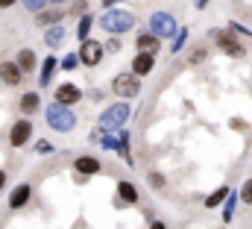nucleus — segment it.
<instances>
[{"mask_svg":"<svg viewBox=\"0 0 252 229\" xmlns=\"http://www.w3.org/2000/svg\"><path fill=\"white\" fill-rule=\"evenodd\" d=\"M176 21H173V15H167V12H156L153 18H150V33L156 36V38H173L176 36Z\"/></svg>","mask_w":252,"mask_h":229,"instance_id":"nucleus-3","label":"nucleus"},{"mask_svg":"<svg viewBox=\"0 0 252 229\" xmlns=\"http://www.w3.org/2000/svg\"><path fill=\"white\" fill-rule=\"evenodd\" d=\"M217 44L229 53V56H244V47L238 44V38L232 33H217Z\"/></svg>","mask_w":252,"mask_h":229,"instance_id":"nucleus-12","label":"nucleus"},{"mask_svg":"<svg viewBox=\"0 0 252 229\" xmlns=\"http://www.w3.org/2000/svg\"><path fill=\"white\" fill-rule=\"evenodd\" d=\"M241 200H244V203H252V179L244 182V188H241Z\"/></svg>","mask_w":252,"mask_h":229,"instance_id":"nucleus-26","label":"nucleus"},{"mask_svg":"<svg viewBox=\"0 0 252 229\" xmlns=\"http://www.w3.org/2000/svg\"><path fill=\"white\" fill-rule=\"evenodd\" d=\"M100 24H103V30H106V33L118 36V33H126V30H132V27H135V18H132L129 12H121V9H109V12L100 18Z\"/></svg>","mask_w":252,"mask_h":229,"instance_id":"nucleus-2","label":"nucleus"},{"mask_svg":"<svg viewBox=\"0 0 252 229\" xmlns=\"http://www.w3.org/2000/svg\"><path fill=\"white\" fill-rule=\"evenodd\" d=\"M118 194L124 197V203H135V200H138V191H135L132 182H121V185H118Z\"/></svg>","mask_w":252,"mask_h":229,"instance_id":"nucleus-20","label":"nucleus"},{"mask_svg":"<svg viewBox=\"0 0 252 229\" xmlns=\"http://www.w3.org/2000/svg\"><path fill=\"white\" fill-rule=\"evenodd\" d=\"M76 62H79V56H67L62 62V68H64V71H70V68H76Z\"/></svg>","mask_w":252,"mask_h":229,"instance_id":"nucleus-27","label":"nucleus"},{"mask_svg":"<svg viewBox=\"0 0 252 229\" xmlns=\"http://www.w3.org/2000/svg\"><path fill=\"white\" fill-rule=\"evenodd\" d=\"M126 117H129V106L126 103H118V106H109L103 117H100V123H103V129H118V126H124Z\"/></svg>","mask_w":252,"mask_h":229,"instance_id":"nucleus-7","label":"nucleus"},{"mask_svg":"<svg viewBox=\"0 0 252 229\" xmlns=\"http://www.w3.org/2000/svg\"><path fill=\"white\" fill-rule=\"evenodd\" d=\"M44 41H47L50 47H59V44L64 41V30L62 27H50V30L44 33Z\"/></svg>","mask_w":252,"mask_h":229,"instance_id":"nucleus-19","label":"nucleus"},{"mask_svg":"<svg viewBox=\"0 0 252 229\" xmlns=\"http://www.w3.org/2000/svg\"><path fill=\"white\" fill-rule=\"evenodd\" d=\"M21 3H24L30 12H35V15H38V12H44V6H47V0H21Z\"/></svg>","mask_w":252,"mask_h":229,"instance_id":"nucleus-23","label":"nucleus"},{"mask_svg":"<svg viewBox=\"0 0 252 229\" xmlns=\"http://www.w3.org/2000/svg\"><path fill=\"white\" fill-rule=\"evenodd\" d=\"M47 3H64V0H47Z\"/></svg>","mask_w":252,"mask_h":229,"instance_id":"nucleus-34","label":"nucleus"},{"mask_svg":"<svg viewBox=\"0 0 252 229\" xmlns=\"http://www.w3.org/2000/svg\"><path fill=\"white\" fill-rule=\"evenodd\" d=\"M53 71H56V56H47V59H44V65H41V76H38V85H41V88H47V85H50Z\"/></svg>","mask_w":252,"mask_h":229,"instance_id":"nucleus-18","label":"nucleus"},{"mask_svg":"<svg viewBox=\"0 0 252 229\" xmlns=\"http://www.w3.org/2000/svg\"><path fill=\"white\" fill-rule=\"evenodd\" d=\"M64 18V9H44V12H38L35 15V21H38V27H59V21Z\"/></svg>","mask_w":252,"mask_h":229,"instance_id":"nucleus-13","label":"nucleus"},{"mask_svg":"<svg viewBox=\"0 0 252 229\" xmlns=\"http://www.w3.org/2000/svg\"><path fill=\"white\" fill-rule=\"evenodd\" d=\"M153 65H156V59H153V56L138 53V56L132 59V74H135V76H147V74L153 71Z\"/></svg>","mask_w":252,"mask_h":229,"instance_id":"nucleus-15","label":"nucleus"},{"mask_svg":"<svg viewBox=\"0 0 252 229\" xmlns=\"http://www.w3.org/2000/svg\"><path fill=\"white\" fill-rule=\"evenodd\" d=\"M44 114H47L50 129H56V132H70L76 126V114L70 112L67 106H62V103H50Z\"/></svg>","mask_w":252,"mask_h":229,"instance_id":"nucleus-1","label":"nucleus"},{"mask_svg":"<svg viewBox=\"0 0 252 229\" xmlns=\"http://www.w3.org/2000/svg\"><path fill=\"white\" fill-rule=\"evenodd\" d=\"M30 197H32V185H30V182H21V185H15V191L9 194V209H12V212L24 209V206L30 203Z\"/></svg>","mask_w":252,"mask_h":229,"instance_id":"nucleus-8","label":"nucleus"},{"mask_svg":"<svg viewBox=\"0 0 252 229\" xmlns=\"http://www.w3.org/2000/svg\"><path fill=\"white\" fill-rule=\"evenodd\" d=\"M226 197H229V188H220V191H214V194L205 200V206H208V209H214V206H220Z\"/></svg>","mask_w":252,"mask_h":229,"instance_id":"nucleus-21","label":"nucleus"},{"mask_svg":"<svg viewBox=\"0 0 252 229\" xmlns=\"http://www.w3.org/2000/svg\"><path fill=\"white\" fill-rule=\"evenodd\" d=\"M30 138H32V120H30V117L15 120L12 129H9V144H12V147H24Z\"/></svg>","mask_w":252,"mask_h":229,"instance_id":"nucleus-6","label":"nucleus"},{"mask_svg":"<svg viewBox=\"0 0 252 229\" xmlns=\"http://www.w3.org/2000/svg\"><path fill=\"white\" fill-rule=\"evenodd\" d=\"M112 88H115L118 97H138V91H141V79H138L135 74H118V76L112 79Z\"/></svg>","mask_w":252,"mask_h":229,"instance_id":"nucleus-4","label":"nucleus"},{"mask_svg":"<svg viewBox=\"0 0 252 229\" xmlns=\"http://www.w3.org/2000/svg\"><path fill=\"white\" fill-rule=\"evenodd\" d=\"M232 215H235V194L226 200V212H223V221L229 224V221H232Z\"/></svg>","mask_w":252,"mask_h":229,"instance_id":"nucleus-25","label":"nucleus"},{"mask_svg":"<svg viewBox=\"0 0 252 229\" xmlns=\"http://www.w3.org/2000/svg\"><path fill=\"white\" fill-rule=\"evenodd\" d=\"M135 47H138V53H147V56H153V53L161 47V38H156L153 33H144V36H138Z\"/></svg>","mask_w":252,"mask_h":229,"instance_id":"nucleus-11","label":"nucleus"},{"mask_svg":"<svg viewBox=\"0 0 252 229\" xmlns=\"http://www.w3.org/2000/svg\"><path fill=\"white\" fill-rule=\"evenodd\" d=\"M6 188V171H0V191Z\"/></svg>","mask_w":252,"mask_h":229,"instance_id":"nucleus-32","label":"nucleus"},{"mask_svg":"<svg viewBox=\"0 0 252 229\" xmlns=\"http://www.w3.org/2000/svg\"><path fill=\"white\" fill-rule=\"evenodd\" d=\"M82 100V91L73 85V82H62L59 88H56V103H62V106H73V103H79Z\"/></svg>","mask_w":252,"mask_h":229,"instance_id":"nucleus-9","label":"nucleus"},{"mask_svg":"<svg viewBox=\"0 0 252 229\" xmlns=\"http://www.w3.org/2000/svg\"><path fill=\"white\" fill-rule=\"evenodd\" d=\"M150 229H167V227H164L161 221H156V224H153V227H150Z\"/></svg>","mask_w":252,"mask_h":229,"instance_id":"nucleus-33","label":"nucleus"},{"mask_svg":"<svg viewBox=\"0 0 252 229\" xmlns=\"http://www.w3.org/2000/svg\"><path fill=\"white\" fill-rule=\"evenodd\" d=\"M112 3H115V0H106V6H112Z\"/></svg>","mask_w":252,"mask_h":229,"instance_id":"nucleus-35","label":"nucleus"},{"mask_svg":"<svg viewBox=\"0 0 252 229\" xmlns=\"http://www.w3.org/2000/svg\"><path fill=\"white\" fill-rule=\"evenodd\" d=\"M73 171H79L82 176H91V173L100 171V162H97V159H91V156H79V159L73 162Z\"/></svg>","mask_w":252,"mask_h":229,"instance_id":"nucleus-17","label":"nucleus"},{"mask_svg":"<svg viewBox=\"0 0 252 229\" xmlns=\"http://www.w3.org/2000/svg\"><path fill=\"white\" fill-rule=\"evenodd\" d=\"M18 0H0V9H9V6H15Z\"/></svg>","mask_w":252,"mask_h":229,"instance_id":"nucleus-31","label":"nucleus"},{"mask_svg":"<svg viewBox=\"0 0 252 229\" xmlns=\"http://www.w3.org/2000/svg\"><path fill=\"white\" fill-rule=\"evenodd\" d=\"M85 6H88L85 0H76V3H73V12H76V15H85Z\"/></svg>","mask_w":252,"mask_h":229,"instance_id":"nucleus-28","label":"nucleus"},{"mask_svg":"<svg viewBox=\"0 0 252 229\" xmlns=\"http://www.w3.org/2000/svg\"><path fill=\"white\" fill-rule=\"evenodd\" d=\"M91 15H82V21H79V30H76V36L82 38V41H88V30H91Z\"/></svg>","mask_w":252,"mask_h":229,"instance_id":"nucleus-22","label":"nucleus"},{"mask_svg":"<svg viewBox=\"0 0 252 229\" xmlns=\"http://www.w3.org/2000/svg\"><path fill=\"white\" fill-rule=\"evenodd\" d=\"M109 50H112V53H115V50H121V41H118V38H112V41H109Z\"/></svg>","mask_w":252,"mask_h":229,"instance_id":"nucleus-30","label":"nucleus"},{"mask_svg":"<svg viewBox=\"0 0 252 229\" xmlns=\"http://www.w3.org/2000/svg\"><path fill=\"white\" fill-rule=\"evenodd\" d=\"M35 153H41V156H47V153H53V144H50L47 138H41V141H35Z\"/></svg>","mask_w":252,"mask_h":229,"instance_id":"nucleus-24","label":"nucleus"},{"mask_svg":"<svg viewBox=\"0 0 252 229\" xmlns=\"http://www.w3.org/2000/svg\"><path fill=\"white\" fill-rule=\"evenodd\" d=\"M185 38H188V33H179V38H176V44H173V50H179V47L185 44Z\"/></svg>","mask_w":252,"mask_h":229,"instance_id":"nucleus-29","label":"nucleus"},{"mask_svg":"<svg viewBox=\"0 0 252 229\" xmlns=\"http://www.w3.org/2000/svg\"><path fill=\"white\" fill-rule=\"evenodd\" d=\"M21 79H24V74H21V68L15 62H0V82L3 85L15 88V85H21Z\"/></svg>","mask_w":252,"mask_h":229,"instance_id":"nucleus-10","label":"nucleus"},{"mask_svg":"<svg viewBox=\"0 0 252 229\" xmlns=\"http://www.w3.org/2000/svg\"><path fill=\"white\" fill-rule=\"evenodd\" d=\"M38 109H41V97H38V91H27V94L21 97V112H24V117L35 114Z\"/></svg>","mask_w":252,"mask_h":229,"instance_id":"nucleus-14","label":"nucleus"},{"mask_svg":"<svg viewBox=\"0 0 252 229\" xmlns=\"http://www.w3.org/2000/svg\"><path fill=\"white\" fill-rule=\"evenodd\" d=\"M103 53H106V47H103L100 41L88 38V41H82V47H79V62L88 65V68H97V65L103 62Z\"/></svg>","mask_w":252,"mask_h":229,"instance_id":"nucleus-5","label":"nucleus"},{"mask_svg":"<svg viewBox=\"0 0 252 229\" xmlns=\"http://www.w3.org/2000/svg\"><path fill=\"white\" fill-rule=\"evenodd\" d=\"M15 65L21 68V74H32V71H35V53H32L30 47L18 50V59H15Z\"/></svg>","mask_w":252,"mask_h":229,"instance_id":"nucleus-16","label":"nucleus"}]
</instances>
